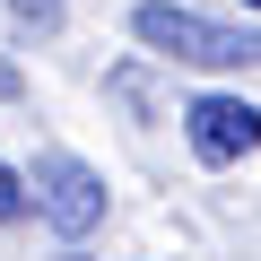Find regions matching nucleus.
<instances>
[{
    "label": "nucleus",
    "mask_w": 261,
    "mask_h": 261,
    "mask_svg": "<svg viewBox=\"0 0 261 261\" xmlns=\"http://www.w3.org/2000/svg\"><path fill=\"white\" fill-rule=\"evenodd\" d=\"M27 209H35V192H27V174H18V166H0V226H18Z\"/></svg>",
    "instance_id": "nucleus-4"
},
{
    "label": "nucleus",
    "mask_w": 261,
    "mask_h": 261,
    "mask_svg": "<svg viewBox=\"0 0 261 261\" xmlns=\"http://www.w3.org/2000/svg\"><path fill=\"white\" fill-rule=\"evenodd\" d=\"M183 140H192L200 166H235V157L261 148V105L252 96H192L183 105Z\"/></svg>",
    "instance_id": "nucleus-3"
},
{
    "label": "nucleus",
    "mask_w": 261,
    "mask_h": 261,
    "mask_svg": "<svg viewBox=\"0 0 261 261\" xmlns=\"http://www.w3.org/2000/svg\"><path fill=\"white\" fill-rule=\"evenodd\" d=\"M27 192H35V218L61 235V244H87L96 226H105V174L87 166V157H70V148H44L35 157V174H27Z\"/></svg>",
    "instance_id": "nucleus-2"
},
{
    "label": "nucleus",
    "mask_w": 261,
    "mask_h": 261,
    "mask_svg": "<svg viewBox=\"0 0 261 261\" xmlns=\"http://www.w3.org/2000/svg\"><path fill=\"white\" fill-rule=\"evenodd\" d=\"M244 9H261V0H244Z\"/></svg>",
    "instance_id": "nucleus-7"
},
{
    "label": "nucleus",
    "mask_w": 261,
    "mask_h": 261,
    "mask_svg": "<svg viewBox=\"0 0 261 261\" xmlns=\"http://www.w3.org/2000/svg\"><path fill=\"white\" fill-rule=\"evenodd\" d=\"M18 9H27L35 27H53V18H61V0H18Z\"/></svg>",
    "instance_id": "nucleus-6"
},
{
    "label": "nucleus",
    "mask_w": 261,
    "mask_h": 261,
    "mask_svg": "<svg viewBox=\"0 0 261 261\" xmlns=\"http://www.w3.org/2000/svg\"><path fill=\"white\" fill-rule=\"evenodd\" d=\"M130 35L148 53H166V61H183V70H244V61H261L252 27H226V18L192 9V0H140L130 9Z\"/></svg>",
    "instance_id": "nucleus-1"
},
{
    "label": "nucleus",
    "mask_w": 261,
    "mask_h": 261,
    "mask_svg": "<svg viewBox=\"0 0 261 261\" xmlns=\"http://www.w3.org/2000/svg\"><path fill=\"white\" fill-rule=\"evenodd\" d=\"M18 96H27V79H18V61H9V53H0V105H18Z\"/></svg>",
    "instance_id": "nucleus-5"
}]
</instances>
